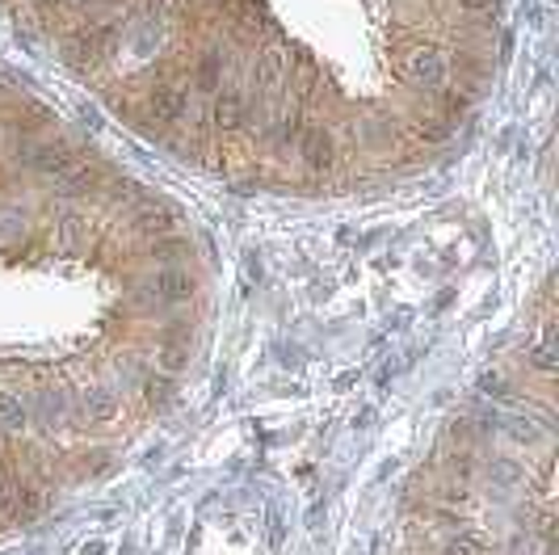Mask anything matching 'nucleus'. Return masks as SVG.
<instances>
[{"label":"nucleus","instance_id":"1","mask_svg":"<svg viewBox=\"0 0 559 555\" xmlns=\"http://www.w3.org/2000/svg\"><path fill=\"white\" fill-rule=\"evenodd\" d=\"M295 148H299L303 165L312 168V173H328L332 168V135H328L324 126H307Z\"/></svg>","mask_w":559,"mask_h":555},{"label":"nucleus","instance_id":"2","mask_svg":"<svg viewBox=\"0 0 559 555\" xmlns=\"http://www.w3.org/2000/svg\"><path fill=\"white\" fill-rule=\"evenodd\" d=\"M190 295H194V278L185 269H177V265H168V269H160L151 278V299L156 303H181Z\"/></svg>","mask_w":559,"mask_h":555},{"label":"nucleus","instance_id":"3","mask_svg":"<svg viewBox=\"0 0 559 555\" xmlns=\"http://www.w3.org/2000/svg\"><path fill=\"white\" fill-rule=\"evenodd\" d=\"M412 76H417V84H425L429 93L446 89V59H442V51H437V47L417 51V56H412Z\"/></svg>","mask_w":559,"mask_h":555},{"label":"nucleus","instance_id":"4","mask_svg":"<svg viewBox=\"0 0 559 555\" xmlns=\"http://www.w3.org/2000/svg\"><path fill=\"white\" fill-rule=\"evenodd\" d=\"M211 110H215V123L223 126V131H240V126L248 123V106H245V93H240V89H223V93H215Z\"/></svg>","mask_w":559,"mask_h":555},{"label":"nucleus","instance_id":"5","mask_svg":"<svg viewBox=\"0 0 559 555\" xmlns=\"http://www.w3.org/2000/svg\"><path fill=\"white\" fill-rule=\"evenodd\" d=\"M34 173H42V177H64V173H72V152H64V148H55V143H47V148H39V152H26L22 156Z\"/></svg>","mask_w":559,"mask_h":555},{"label":"nucleus","instance_id":"6","mask_svg":"<svg viewBox=\"0 0 559 555\" xmlns=\"http://www.w3.org/2000/svg\"><path fill=\"white\" fill-rule=\"evenodd\" d=\"M148 110L156 123H177L181 110H185V93L181 89H173V84H160L156 93L148 98Z\"/></svg>","mask_w":559,"mask_h":555},{"label":"nucleus","instance_id":"7","mask_svg":"<svg viewBox=\"0 0 559 555\" xmlns=\"http://www.w3.org/2000/svg\"><path fill=\"white\" fill-rule=\"evenodd\" d=\"M81 408L93 416V421H114L118 408H123V400H118V391L114 388H89L84 391V400H81Z\"/></svg>","mask_w":559,"mask_h":555},{"label":"nucleus","instance_id":"8","mask_svg":"<svg viewBox=\"0 0 559 555\" xmlns=\"http://www.w3.org/2000/svg\"><path fill=\"white\" fill-rule=\"evenodd\" d=\"M30 425V400H22L17 391H0V430L22 433Z\"/></svg>","mask_w":559,"mask_h":555},{"label":"nucleus","instance_id":"9","mask_svg":"<svg viewBox=\"0 0 559 555\" xmlns=\"http://www.w3.org/2000/svg\"><path fill=\"white\" fill-rule=\"evenodd\" d=\"M39 416H30V421H39V425H59L64 421V408H68V400H64V391H51V388H42L39 396H34V404H30Z\"/></svg>","mask_w":559,"mask_h":555},{"label":"nucleus","instance_id":"10","mask_svg":"<svg viewBox=\"0 0 559 555\" xmlns=\"http://www.w3.org/2000/svg\"><path fill=\"white\" fill-rule=\"evenodd\" d=\"M219 76H223V56H219V51H206V56L198 59L194 84H198L202 93H219Z\"/></svg>","mask_w":559,"mask_h":555},{"label":"nucleus","instance_id":"11","mask_svg":"<svg viewBox=\"0 0 559 555\" xmlns=\"http://www.w3.org/2000/svg\"><path fill=\"white\" fill-rule=\"evenodd\" d=\"M143 396H148V404L164 408V404L173 400V379H164V375H148V383H143Z\"/></svg>","mask_w":559,"mask_h":555},{"label":"nucleus","instance_id":"12","mask_svg":"<svg viewBox=\"0 0 559 555\" xmlns=\"http://www.w3.org/2000/svg\"><path fill=\"white\" fill-rule=\"evenodd\" d=\"M492 475H496V484L501 488H513L521 480V467L518 463H509V458H496V463H492Z\"/></svg>","mask_w":559,"mask_h":555},{"label":"nucleus","instance_id":"13","mask_svg":"<svg viewBox=\"0 0 559 555\" xmlns=\"http://www.w3.org/2000/svg\"><path fill=\"white\" fill-rule=\"evenodd\" d=\"M446 555H492V547H484L479 539H451Z\"/></svg>","mask_w":559,"mask_h":555},{"label":"nucleus","instance_id":"14","mask_svg":"<svg viewBox=\"0 0 559 555\" xmlns=\"http://www.w3.org/2000/svg\"><path fill=\"white\" fill-rule=\"evenodd\" d=\"M160 362H164V371H181V366L190 362V349H181V346L164 349V354H160Z\"/></svg>","mask_w":559,"mask_h":555},{"label":"nucleus","instance_id":"15","mask_svg":"<svg viewBox=\"0 0 559 555\" xmlns=\"http://www.w3.org/2000/svg\"><path fill=\"white\" fill-rule=\"evenodd\" d=\"M437 93H442V101H446V114H463L467 110L463 93H451V89H437Z\"/></svg>","mask_w":559,"mask_h":555},{"label":"nucleus","instance_id":"16","mask_svg":"<svg viewBox=\"0 0 559 555\" xmlns=\"http://www.w3.org/2000/svg\"><path fill=\"white\" fill-rule=\"evenodd\" d=\"M106 551H109L106 539H93V542H84V547H81V555H106Z\"/></svg>","mask_w":559,"mask_h":555},{"label":"nucleus","instance_id":"17","mask_svg":"<svg viewBox=\"0 0 559 555\" xmlns=\"http://www.w3.org/2000/svg\"><path fill=\"white\" fill-rule=\"evenodd\" d=\"M459 4H463V9H471V13H479V9H496V0H459Z\"/></svg>","mask_w":559,"mask_h":555},{"label":"nucleus","instance_id":"18","mask_svg":"<svg viewBox=\"0 0 559 555\" xmlns=\"http://www.w3.org/2000/svg\"><path fill=\"white\" fill-rule=\"evenodd\" d=\"M42 9H59V4H64V0H39Z\"/></svg>","mask_w":559,"mask_h":555}]
</instances>
